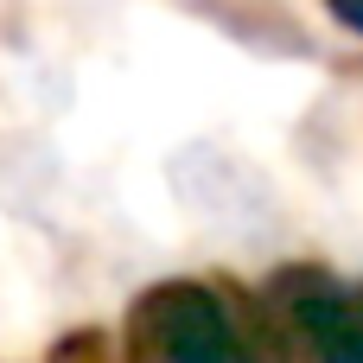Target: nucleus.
Instances as JSON below:
<instances>
[{
	"label": "nucleus",
	"mask_w": 363,
	"mask_h": 363,
	"mask_svg": "<svg viewBox=\"0 0 363 363\" xmlns=\"http://www.w3.org/2000/svg\"><path fill=\"white\" fill-rule=\"evenodd\" d=\"M128 363H306L268 300L230 281H153L121 325Z\"/></svg>",
	"instance_id": "f257e3e1"
},
{
	"label": "nucleus",
	"mask_w": 363,
	"mask_h": 363,
	"mask_svg": "<svg viewBox=\"0 0 363 363\" xmlns=\"http://www.w3.org/2000/svg\"><path fill=\"white\" fill-rule=\"evenodd\" d=\"M313 363H363V319L351 325V332H338L332 345H319V357Z\"/></svg>",
	"instance_id": "f03ea898"
},
{
	"label": "nucleus",
	"mask_w": 363,
	"mask_h": 363,
	"mask_svg": "<svg viewBox=\"0 0 363 363\" xmlns=\"http://www.w3.org/2000/svg\"><path fill=\"white\" fill-rule=\"evenodd\" d=\"M325 13H332L345 32H357V38H363V0H325Z\"/></svg>",
	"instance_id": "7ed1b4c3"
},
{
	"label": "nucleus",
	"mask_w": 363,
	"mask_h": 363,
	"mask_svg": "<svg viewBox=\"0 0 363 363\" xmlns=\"http://www.w3.org/2000/svg\"><path fill=\"white\" fill-rule=\"evenodd\" d=\"M357 300H363V294H357Z\"/></svg>",
	"instance_id": "20e7f679"
}]
</instances>
